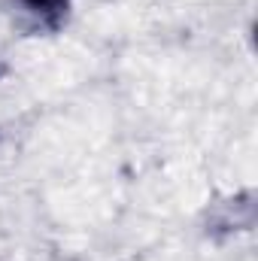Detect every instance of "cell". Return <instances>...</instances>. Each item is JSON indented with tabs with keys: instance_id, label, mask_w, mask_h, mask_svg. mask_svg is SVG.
Segmentation results:
<instances>
[{
	"instance_id": "obj_1",
	"label": "cell",
	"mask_w": 258,
	"mask_h": 261,
	"mask_svg": "<svg viewBox=\"0 0 258 261\" xmlns=\"http://www.w3.org/2000/svg\"><path fill=\"white\" fill-rule=\"evenodd\" d=\"M18 15L40 34H58L70 18L73 0H12Z\"/></svg>"
}]
</instances>
